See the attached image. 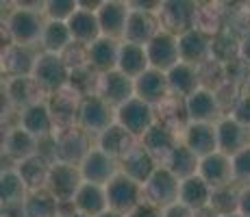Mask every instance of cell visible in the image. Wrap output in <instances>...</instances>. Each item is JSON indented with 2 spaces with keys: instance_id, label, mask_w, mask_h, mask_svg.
<instances>
[{
  "instance_id": "1",
  "label": "cell",
  "mask_w": 250,
  "mask_h": 217,
  "mask_svg": "<svg viewBox=\"0 0 250 217\" xmlns=\"http://www.w3.org/2000/svg\"><path fill=\"white\" fill-rule=\"evenodd\" d=\"M44 26H46L44 13L24 11V9L18 7H13L9 11L7 20H4V31H7L9 43H18V46H28V48H37L42 43Z\"/></svg>"
},
{
  "instance_id": "2",
  "label": "cell",
  "mask_w": 250,
  "mask_h": 217,
  "mask_svg": "<svg viewBox=\"0 0 250 217\" xmlns=\"http://www.w3.org/2000/svg\"><path fill=\"white\" fill-rule=\"evenodd\" d=\"M52 163H70V165H81L87 152L94 148L91 137L83 133L79 126L65 128V130H55L52 135Z\"/></svg>"
},
{
  "instance_id": "3",
  "label": "cell",
  "mask_w": 250,
  "mask_h": 217,
  "mask_svg": "<svg viewBox=\"0 0 250 217\" xmlns=\"http://www.w3.org/2000/svg\"><path fill=\"white\" fill-rule=\"evenodd\" d=\"M70 67L63 61L61 55H50V52H42L37 55L35 70H33V79L40 83L46 96L57 94L63 87L70 85Z\"/></svg>"
},
{
  "instance_id": "4",
  "label": "cell",
  "mask_w": 250,
  "mask_h": 217,
  "mask_svg": "<svg viewBox=\"0 0 250 217\" xmlns=\"http://www.w3.org/2000/svg\"><path fill=\"white\" fill-rule=\"evenodd\" d=\"M115 122L122 128H126L135 139H142L159 119H157V109L135 96L115 109Z\"/></svg>"
},
{
  "instance_id": "5",
  "label": "cell",
  "mask_w": 250,
  "mask_h": 217,
  "mask_svg": "<svg viewBox=\"0 0 250 217\" xmlns=\"http://www.w3.org/2000/svg\"><path fill=\"white\" fill-rule=\"evenodd\" d=\"M107 189V202L109 211L115 213L128 215L131 211H135L144 200V185H139L137 180H133L131 176H126L124 172H120L118 176L111 178L109 185H104Z\"/></svg>"
},
{
  "instance_id": "6",
  "label": "cell",
  "mask_w": 250,
  "mask_h": 217,
  "mask_svg": "<svg viewBox=\"0 0 250 217\" xmlns=\"http://www.w3.org/2000/svg\"><path fill=\"white\" fill-rule=\"evenodd\" d=\"M111 124H115V109L109 102H104L100 96H87L83 98L79 109V126L83 133H87L91 139L103 135Z\"/></svg>"
},
{
  "instance_id": "7",
  "label": "cell",
  "mask_w": 250,
  "mask_h": 217,
  "mask_svg": "<svg viewBox=\"0 0 250 217\" xmlns=\"http://www.w3.org/2000/svg\"><path fill=\"white\" fill-rule=\"evenodd\" d=\"M179 178L166 165H157V170L150 174V178L144 182V200L159 206V209H167L170 204L179 202Z\"/></svg>"
},
{
  "instance_id": "8",
  "label": "cell",
  "mask_w": 250,
  "mask_h": 217,
  "mask_svg": "<svg viewBox=\"0 0 250 217\" xmlns=\"http://www.w3.org/2000/svg\"><path fill=\"white\" fill-rule=\"evenodd\" d=\"M81 185H83V176H81L79 165H70V163H59V161L52 163L50 176H48L46 182V191L59 204H72Z\"/></svg>"
},
{
  "instance_id": "9",
  "label": "cell",
  "mask_w": 250,
  "mask_h": 217,
  "mask_svg": "<svg viewBox=\"0 0 250 217\" xmlns=\"http://www.w3.org/2000/svg\"><path fill=\"white\" fill-rule=\"evenodd\" d=\"M2 94L4 100L9 102V107L16 109L18 113L46 100L44 89L33 76H9V79H4Z\"/></svg>"
},
{
  "instance_id": "10",
  "label": "cell",
  "mask_w": 250,
  "mask_h": 217,
  "mask_svg": "<svg viewBox=\"0 0 250 217\" xmlns=\"http://www.w3.org/2000/svg\"><path fill=\"white\" fill-rule=\"evenodd\" d=\"M185 111L187 119L198 124H218L224 118L222 100H220L218 91L211 87H200L189 98H185Z\"/></svg>"
},
{
  "instance_id": "11",
  "label": "cell",
  "mask_w": 250,
  "mask_h": 217,
  "mask_svg": "<svg viewBox=\"0 0 250 217\" xmlns=\"http://www.w3.org/2000/svg\"><path fill=\"white\" fill-rule=\"evenodd\" d=\"M46 102H48V107H50L52 119H55V130H65V128L76 126L83 96L72 85L63 87V89L57 91V94L46 96Z\"/></svg>"
},
{
  "instance_id": "12",
  "label": "cell",
  "mask_w": 250,
  "mask_h": 217,
  "mask_svg": "<svg viewBox=\"0 0 250 217\" xmlns=\"http://www.w3.org/2000/svg\"><path fill=\"white\" fill-rule=\"evenodd\" d=\"M96 16H98L103 37L118 39V41L124 39L126 22H128V16H131V7H128L126 0H103Z\"/></svg>"
},
{
  "instance_id": "13",
  "label": "cell",
  "mask_w": 250,
  "mask_h": 217,
  "mask_svg": "<svg viewBox=\"0 0 250 217\" xmlns=\"http://www.w3.org/2000/svg\"><path fill=\"white\" fill-rule=\"evenodd\" d=\"M196 4L198 2H185V0H166V2H161V9L157 13L161 28L172 33V35H181V33L194 28Z\"/></svg>"
},
{
  "instance_id": "14",
  "label": "cell",
  "mask_w": 250,
  "mask_h": 217,
  "mask_svg": "<svg viewBox=\"0 0 250 217\" xmlns=\"http://www.w3.org/2000/svg\"><path fill=\"white\" fill-rule=\"evenodd\" d=\"M146 55L148 61H150L152 70H159V72H170L176 63H181V57H179V35H172L167 31L157 33V37L146 46Z\"/></svg>"
},
{
  "instance_id": "15",
  "label": "cell",
  "mask_w": 250,
  "mask_h": 217,
  "mask_svg": "<svg viewBox=\"0 0 250 217\" xmlns=\"http://www.w3.org/2000/svg\"><path fill=\"white\" fill-rule=\"evenodd\" d=\"M139 143H142V146L146 148V152L155 158L157 165H166L170 154L174 152V148L181 143V135L176 133V130H172L170 126H166V124L157 122L155 126L139 139Z\"/></svg>"
},
{
  "instance_id": "16",
  "label": "cell",
  "mask_w": 250,
  "mask_h": 217,
  "mask_svg": "<svg viewBox=\"0 0 250 217\" xmlns=\"http://www.w3.org/2000/svg\"><path fill=\"white\" fill-rule=\"evenodd\" d=\"M81 176L85 182H96V185H109L113 176L120 174V163L111 158L109 154H104L100 148H91L87 157L81 161L79 165Z\"/></svg>"
},
{
  "instance_id": "17",
  "label": "cell",
  "mask_w": 250,
  "mask_h": 217,
  "mask_svg": "<svg viewBox=\"0 0 250 217\" xmlns=\"http://www.w3.org/2000/svg\"><path fill=\"white\" fill-rule=\"evenodd\" d=\"M96 96H100L104 102H109L113 109H118V107H122L124 102H128L131 98H135V80L124 76L122 72H118V70L100 74Z\"/></svg>"
},
{
  "instance_id": "18",
  "label": "cell",
  "mask_w": 250,
  "mask_h": 217,
  "mask_svg": "<svg viewBox=\"0 0 250 217\" xmlns=\"http://www.w3.org/2000/svg\"><path fill=\"white\" fill-rule=\"evenodd\" d=\"M211 52H213V39L198 28H189L179 35V57L183 63L200 67L211 61Z\"/></svg>"
},
{
  "instance_id": "19",
  "label": "cell",
  "mask_w": 250,
  "mask_h": 217,
  "mask_svg": "<svg viewBox=\"0 0 250 217\" xmlns=\"http://www.w3.org/2000/svg\"><path fill=\"white\" fill-rule=\"evenodd\" d=\"M40 139L33 137L31 133H26L16 124V126L7 128V133L2 137V154L16 165V163H22L26 158L40 154Z\"/></svg>"
},
{
  "instance_id": "20",
  "label": "cell",
  "mask_w": 250,
  "mask_h": 217,
  "mask_svg": "<svg viewBox=\"0 0 250 217\" xmlns=\"http://www.w3.org/2000/svg\"><path fill=\"white\" fill-rule=\"evenodd\" d=\"M18 126L24 128L26 133H31L33 137H37L40 141L50 139L52 135H55V119H52L50 107H48L46 100L20 111V113H18Z\"/></svg>"
},
{
  "instance_id": "21",
  "label": "cell",
  "mask_w": 250,
  "mask_h": 217,
  "mask_svg": "<svg viewBox=\"0 0 250 217\" xmlns=\"http://www.w3.org/2000/svg\"><path fill=\"white\" fill-rule=\"evenodd\" d=\"M181 141L200 158L218 152V133H215V124L189 122L185 126V130L181 133Z\"/></svg>"
},
{
  "instance_id": "22",
  "label": "cell",
  "mask_w": 250,
  "mask_h": 217,
  "mask_svg": "<svg viewBox=\"0 0 250 217\" xmlns=\"http://www.w3.org/2000/svg\"><path fill=\"white\" fill-rule=\"evenodd\" d=\"M137 143H139V139H135L126 128L120 126L118 122L111 124L103 135H98V137L94 139V146L100 148V150L104 154H109L111 158H115L118 163L122 161Z\"/></svg>"
},
{
  "instance_id": "23",
  "label": "cell",
  "mask_w": 250,
  "mask_h": 217,
  "mask_svg": "<svg viewBox=\"0 0 250 217\" xmlns=\"http://www.w3.org/2000/svg\"><path fill=\"white\" fill-rule=\"evenodd\" d=\"M159 31H161V24H159L157 13H144V11H133L131 9V16H128L126 31H124L122 41H128V43H135V46L146 48L148 43L157 37Z\"/></svg>"
},
{
  "instance_id": "24",
  "label": "cell",
  "mask_w": 250,
  "mask_h": 217,
  "mask_svg": "<svg viewBox=\"0 0 250 217\" xmlns=\"http://www.w3.org/2000/svg\"><path fill=\"white\" fill-rule=\"evenodd\" d=\"M40 50L18 43H7L2 48V72L9 76H33Z\"/></svg>"
},
{
  "instance_id": "25",
  "label": "cell",
  "mask_w": 250,
  "mask_h": 217,
  "mask_svg": "<svg viewBox=\"0 0 250 217\" xmlns=\"http://www.w3.org/2000/svg\"><path fill=\"white\" fill-rule=\"evenodd\" d=\"M215 133H218V152L227 154V157H233L246 146H250V130H246L239 122H235L230 115H224L215 124Z\"/></svg>"
},
{
  "instance_id": "26",
  "label": "cell",
  "mask_w": 250,
  "mask_h": 217,
  "mask_svg": "<svg viewBox=\"0 0 250 217\" xmlns=\"http://www.w3.org/2000/svg\"><path fill=\"white\" fill-rule=\"evenodd\" d=\"M135 96L144 102L159 107L166 98H170V85H167V74L159 70H146L139 79H135Z\"/></svg>"
},
{
  "instance_id": "27",
  "label": "cell",
  "mask_w": 250,
  "mask_h": 217,
  "mask_svg": "<svg viewBox=\"0 0 250 217\" xmlns=\"http://www.w3.org/2000/svg\"><path fill=\"white\" fill-rule=\"evenodd\" d=\"M76 213H83L87 217H98L109 211L107 202V189L104 185H96V182H85L79 187L74 200H72Z\"/></svg>"
},
{
  "instance_id": "28",
  "label": "cell",
  "mask_w": 250,
  "mask_h": 217,
  "mask_svg": "<svg viewBox=\"0 0 250 217\" xmlns=\"http://www.w3.org/2000/svg\"><path fill=\"white\" fill-rule=\"evenodd\" d=\"M167 85H170V94L176 98L185 100L189 98L194 91L203 87V79H200V67L189 65V63H176L167 72Z\"/></svg>"
},
{
  "instance_id": "29",
  "label": "cell",
  "mask_w": 250,
  "mask_h": 217,
  "mask_svg": "<svg viewBox=\"0 0 250 217\" xmlns=\"http://www.w3.org/2000/svg\"><path fill=\"white\" fill-rule=\"evenodd\" d=\"M198 176L209 182L213 189L218 187L233 185V165H230V157L222 152H213L209 157L200 158Z\"/></svg>"
},
{
  "instance_id": "30",
  "label": "cell",
  "mask_w": 250,
  "mask_h": 217,
  "mask_svg": "<svg viewBox=\"0 0 250 217\" xmlns=\"http://www.w3.org/2000/svg\"><path fill=\"white\" fill-rule=\"evenodd\" d=\"M211 197H213V187L207 180H203L198 174L187 178V180H181L179 202L185 204L187 209H191L194 213L211 209Z\"/></svg>"
},
{
  "instance_id": "31",
  "label": "cell",
  "mask_w": 250,
  "mask_h": 217,
  "mask_svg": "<svg viewBox=\"0 0 250 217\" xmlns=\"http://www.w3.org/2000/svg\"><path fill=\"white\" fill-rule=\"evenodd\" d=\"M28 194L31 191H28L26 182L22 180L16 167H2V174H0V202H2V209H20Z\"/></svg>"
},
{
  "instance_id": "32",
  "label": "cell",
  "mask_w": 250,
  "mask_h": 217,
  "mask_svg": "<svg viewBox=\"0 0 250 217\" xmlns=\"http://www.w3.org/2000/svg\"><path fill=\"white\" fill-rule=\"evenodd\" d=\"M120 43L118 39H109V37H100L87 46L89 67L98 74H107V72L118 70V57H120Z\"/></svg>"
},
{
  "instance_id": "33",
  "label": "cell",
  "mask_w": 250,
  "mask_h": 217,
  "mask_svg": "<svg viewBox=\"0 0 250 217\" xmlns=\"http://www.w3.org/2000/svg\"><path fill=\"white\" fill-rule=\"evenodd\" d=\"M18 170V174L22 176V180L26 182L28 191H40L46 189L48 176H50V167H52V158L44 157V154H35V157L26 158L22 163H16L13 165Z\"/></svg>"
},
{
  "instance_id": "34",
  "label": "cell",
  "mask_w": 250,
  "mask_h": 217,
  "mask_svg": "<svg viewBox=\"0 0 250 217\" xmlns=\"http://www.w3.org/2000/svg\"><path fill=\"white\" fill-rule=\"evenodd\" d=\"M155 170H157V161L146 152V148H144L142 143H137V146L120 161V172L131 176L139 185H144Z\"/></svg>"
},
{
  "instance_id": "35",
  "label": "cell",
  "mask_w": 250,
  "mask_h": 217,
  "mask_svg": "<svg viewBox=\"0 0 250 217\" xmlns=\"http://www.w3.org/2000/svg\"><path fill=\"white\" fill-rule=\"evenodd\" d=\"M146 70H150V61H148L146 48L135 46V43L122 41L120 43V57H118V72H122L128 79H139Z\"/></svg>"
},
{
  "instance_id": "36",
  "label": "cell",
  "mask_w": 250,
  "mask_h": 217,
  "mask_svg": "<svg viewBox=\"0 0 250 217\" xmlns=\"http://www.w3.org/2000/svg\"><path fill=\"white\" fill-rule=\"evenodd\" d=\"M72 39L76 43H83V46H91L94 41H98L103 37L100 33V24H98V16L94 11H85L79 9L74 16L68 20Z\"/></svg>"
},
{
  "instance_id": "37",
  "label": "cell",
  "mask_w": 250,
  "mask_h": 217,
  "mask_svg": "<svg viewBox=\"0 0 250 217\" xmlns=\"http://www.w3.org/2000/svg\"><path fill=\"white\" fill-rule=\"evenodd\" d=\"M74 43L68 22H57V20H46L44 35H42V52H50V55H63L65 50Z\"/></svg>"
},
{
  "instance_id": "38",
  "label": "cell",
  "mask_w": 250,
  "mask_h": 217,
  "mask_svg": "<svg viewBox=\"0 0 250 217\" xmlns=\"http://www.w3.org/2000/svg\"><path fill=\"white\" fill-rule=\"evenodd\" d=\"M166 167L174 174L179 180H187V178L196 176L198 174V167H200V157H196L185 143H179L174 148V152L170 154V158L166 161Z\"/></svg>"
},
{
  "instance_id": "39",
  "label": "cell",
  "mask_w": 250,
  "mask_h": 217,
  "mask_svg": "<svg viewBox=\"0 0 250 217\" xmlns=\"http://www.w3.org/2000/svg\"><path fill=\"white\" fill-rule=\"evenodd\" d=\"M22 217H61V204L46 189L31 191L22 204Z\"/></svg>"
},
{
  "instance_id": "40",
  "label": "cell",
  "mask_w": 250,
  "mask_h": 217,
  "mask_svg": "<svg viewBox=\"0 0 250 217\" xmlns=\"http://www.w3.org/2000/svg\"><path fill=\"white\" fill-rule=\"evenodd\" d=\"M157 109V119H159L161 124H166V126H170L172 130H176V133H183L185 126L189 124V119H187V111H185V100L176 98V96L170 94V98H166L163 102L159 104Z\"/></svg>"
},
{
  "instance_id": "41",
  "label": "cell",
  "mask_w": 250,
  "mask_h": 217,
  "mask_svg": "<svg viewBox=\"0 0 250 217\" xmlns=\"http://www.w3.org/2000/svg\"><path fill=\"white\" fill-rule=\"evenodd\" d=\"M194 28H198L205 35H218L222 28V18H220V9L215 4H196V16H194Z\"/></svg>"
},
{
  "instance_id": "42",
  "label": "cell",
  "mask_w": 250,
  "mask_h": 217,
  "mask_svg": "<svg viewBox=\"0 0 250 217\" xmlns=\"http://www.w3.org/2000/svg\"><path fill=\"white\" fill-rule=\"evenodd\" d=\"M237 202H239V187L237 185H227L213 189V197H211V211L218 217L237 213Z\"/></svg>"
},
{
  "instance_id": "43",
  "label": "cell",
  "mask_w": 250,
  "mask_h": 217,
  "mask_svg": "<svg viewBox=\"0 0 250 217\" xmlns=\"http://www.w3.org/2000/svg\"><path fill=\"white\" fill-rule=\"evenodd\" d=\"M230 165H233V185L250 187V146L239 150L237 154H233Z\"/></svg>"
},
{
  "instance_id": "44",
  "label": "cell",
  "mask_w": 250,
  "mask_h": 217,
  "mask_svg": "<svg viewBox=\"0 0 250 217\" xmlns=\"http://www.w3.org/2000/svg\"><path fill=\"white\" fill-rule=\"evenodd\" d=\"M76 11H79V0H46L44 16L46 20L68 22Z\"/></svg>"
},
{
  "instance_id": "45",
  "label": "cell",
  "mask_w": 250,
  "mask_h": 217,
  "mask_svg": "<svg viewBox=\"0 0 250 217\" xmlns=\"http://www.w3.org/2000/svg\"><path fill=\"white\" fill-rule=\"evenodd\" d=\"M63 61L68 63L70 72L74 70H81V67H89V57H87V46H83V43H72L68 50L63 52Z\"/></svg>"
},
{
  "instance_id": "46",
  "label": "cell",
  "mask_w": 250,
  "mask_h": 217,
  "mask_svg": "<svg viewBox=\"0 0 250 217\" xmlns=\"http://www.w3.org/2000/svg\"><path fill=\"white\" fill-rule=\"evenodd\" d=\"M227 115H230L235 122H239L246 130H250V94L239 96V98L235 100L230 113H227Z\"/></svg>"
},
{
  "instance_id": "47",
  "label": "cell",
  "mask_w": 250,
  "mask_h": 217,
  "mask_svg": "<svg viewBox=\"0 0 250 217\" xmlns=\"http://www.w3.org/2000/svg\"><path fill=\"white\" fill-rule=\"evenodd\" d=\"M126 217H163V209L150 204V202H142L135 211H131Z\"/></svg>"
},
{
  "instance_id": "48",
  "label": "cell",
  "mask_w": 250,
  "mask_h": 217,
  "mask_svg": "<svg viewBox=\"0 0 250 217\" xmlns=\"http://www.w3.org/2000/svg\"><path fill=\"white\" fill-rule=\"evenodd\" d=\"M128 7H131L133 11L159 13V9H161V0H152V2H148V0H128Z\"/></svg>"
},
{
  "instance_id": "49",
  "label": "cell",
  "mask_w": 250,
  "mask_h": 217,
  "mask_svg": "<svg viewBox=\"0 0 250 217\" xmlns=\"http://www.w3.org/2000/svg\"><path fill=\"white\" fill-rule=\"evenodd\" d=\"M163 217H194V211L187 209L181 202H174V204H170L167 209H163Z\"/></svg>"
},
{
  "instance_id": "50",
  "label": "cell",
  "mask_w": 250,
  "mask_h": 217,
  "mask_svg": "<svg viewBox=\"0 0 250 217\" xmlns=\"http://www.w3.org/2000/svg\"><path fill=\"white\" fill-rule=\"evenodd\" d=\"M237 213L242 217H250V187H239Z\"/></svg>"
},
{
  "instance_id": "51",
  "label": "cell",
  "mask_w": 250,
  "mask_h": 217,
  "mask_svg": "<svg viewBox=\"0 0 250 217\" xmlns=\"http://www.w3.org/2000/svg\"><path fill=\"white\" fill-rule=\"evenodd\" d=\"M13 7L24 9V11H33V13H44L46 2L44 0H18V2H13Z\"/></svg>"
},
{
  "instance_id": "52",
  "label": "cell",
  "mask_w": 250,
  "mask_h": 217,
  "mask_svg": "<svg viewBox=\"0 0 250 217\" xmlns=\"http://www.w3.org/2000/svg\"><path fill=\"white\" fill-rule=\"evenodd\" d=\"M98 217H126V215L115 213V211H107V213H103V215H98Z\"/></svg>"
},
{
  "instance_id": "53",
  "label": "cell",
  "mask_w": 250,
  "mask_h": 217,
  "mask_svg": "<svg viewBox=\"0 0 250 217\" xmlns=\"http://www.w3.org/2000/svg\"><path fill=\"white\" fill-rule=\"evenodd\" d=\"M63 217H87V215H83V213H76V211H74V213H70V215H63Z\"/></svg>"
},
{
  "instance_id": "54",
  "label": "cell",
  "mask_w": 250,
  "mask_h": 217,
  "mask_svg": "<svg viewBox=\"0 0 250 217\" xmlns=\"http://www.w3.org/2000/svg\"><path fill=\"white\" fill-rule=\"evenodd\" d=\"M222 217H242L239 213H230V215H222Z\"/></svg>"
}]
</instances>
